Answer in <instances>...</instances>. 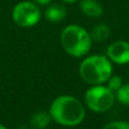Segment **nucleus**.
I'll list each match as a JSON object with an SVG mask.
<instances>
[{
	"mask_svg": "<svg viewBox=\"0 0 129 129\" xmlns=\"http://www.w3.org/2000/svg\"><path fill=\"white\" fill-rule=\"evenodd\" d=\"M79 76L89 85H101L108 82L112 75V63L107 56L93 54L80 62Z\"/></svg>",
	"mask_w": 129,
	"mask_h": 129,
	"instance_id": "obj_2",
	"label": "nucleus"
},
{
	"mask_svg": "<svg viewBox=\"0 0 129 129\" xmlns=\"http://www.w3.org/2000/svg\"><path fill=\"white\" fill-rule=\"evenodd\" d=\"M49 112L58 125L76 127L85 119V108L78 99L71 95H60L52 101Z\"/></svg>",
	"mask_w": 129,
	"mask_h": 129,
	"instance_id": "obj_1",
	"label": "nucleus"
},
{
	"mask_svg": "<svg viewBox=\"0 0 129 129\" xmlns=\"http://www.w3.org/2000/svg\"><path fill=\"white\" fill-rule=\"evenodd\" d=\"M102 129H129V122L125 120L120 121H113L108 125H105Z\"/></svg>",
	"mask_w": 129,
	"mask_h": 129,
	"instance_id": "obj_13",
	"label": "nucleus"
},
{
	"mask_svg": "<svg viewBox=\"0 0 129 129\" xmlns=\"http://www.w3.org/2000/svg\"><path fill=\"white\" fill-rule=\"evenodd\" d=\"M79 8L85 16L91 18H98L103 15V6L98 0H80Z\"/></svg>",
	"mask_w": 129,
	"mask_h": 129,
	"instance_id": "obj_7",
	"label": "nucleus"
},
{
	"mask_svg": "<svg viewBox=\"0 0 129 129\" xmlns=\"http://www.w3.org/2000/svg\"><path fill=\"white\" fill-rule=\"evenodd\" d=\"M44 16L49 22L59 23L63 20L67 16V9L63 5L60 4H52L45 9Z\"/></svg>",
	"mask_w": 129,
	"mask_h": 129,
	"instance_id": "obj_8",
	"label": "nucleus"
},
{
	"mask_svg": "<svg viewBox=\"0 0 129 129\" xmlns=\"http://www.w3.org/2000/svg\"><path fill=\"white\" fill-rule=\"evenodd\" d=\"M61 1H63V2H66V4H74V2H76V1H78V0H61Z\"/></svg>",
	"mask_w": 129,
	"mask_h": 129,
	"instance_id": "obj_15",
	"label": "nucleus"
},
{
	"mask_svg": "<svg viewBox=\"0 0 129 129\" xmlns=\"http://www.w3.org/2000/svg\"><path fill=\"white\" fill-rule=\"evenodd\" d=\"M89 34H91L92 40L96 41V42H104V41H107L110 38L111 29H110V27L107 24L100 23V24H96L92 28Z\"/></svg>",
	"mask_w": 129,
	"mask_h": 129,
	"instance_id": "obj_10",
	"label": "nucleus"
},
{
	"mask_svg": "<svg viewBox=\"0 0 129 129\" xmlns=\"http://www.w3.org/2000/svg\"><path fill=\"white\" fill-rule=\"evenodd\" d=\"M107 83H108V87H109L111 91H113V92L118 91V89L120 88V87L122 86V84H123L122 78H121L120 76H118V75H111Z\"/></svg>",
	"mask_w": 129,
	"mask_h": 129,
	"instance_id": "obj_12",
	"label": "nucleus"
},
{
	"mask_svg": "<svg viewBox=\"0 0 129 129\" xmlns=\"http://www.w3.org/2000/svg\"><path fill=\"white\" fill-rule=\"evenodd\" d=\"M33 1L38 5H41V6H47V5H49L50 2L52 1V0H33Z\"/></svg>",
	"mask_w": 129,
	"mask_h": 129,
	"instance_id": "obj_14",
	"label": "nucleus"
},
{
	"mask_svg": "<svg viewBox=\"0 0 129 129\" xmlns=\"http://www.w3.org/2000/svg\"><path fill=\"white\" fill-rule=\"evenodd\" d=\"M107 57L111 62L118 64L129 63V42L127 41H114L108 47Z\"/></svg>",
	"mask_w": 129,
	"mask_h": 129,
	"instance_id": "obj_6",
	"label": "nucleus"
},
{
	"mask_svg": "<svg viewBox=\"0 0 129 129\" xmlns=\"http://www.w3.org/2000/svg\"><path fill=\"white\" fill-rule=\"evenodd\" d=\"M116 99L123 105H129V83L122 84V86L116 91Z\"/></svg>",
	"mask_w": 129,
	"mask_h": 129,
	"instance_id": "obj_11",
	"label": "nucleus"
},
{
	"mask_svg": "<svg viewBox=\"0 0 129 129\" xmlns=\"http://www.w3.org/2000/svg\"><path fill=\"white\" fill-rule=\"evenodd\" d=\"M11 17L16 25L24 28L33 27L42 17L41 9L34 1H20L13 8Z\"/></svg>",
	"mask_w": 129,
	"mask_h": 129,
	"instance_id": "obj_5",
	"label": "nucleus"
},
{
	"mask_svg": "<svg viewBox=\"0 0 129 129\" xmlns=\"http://www.w3.org/2000/svg\"><path fill=\"white\" fill-rule=\"evenodd\" d=\"M116 100V94L108 86L93 85L86 91L84 101L86 107L93 112L102 113L109 111Z\"/></svg>",
	"mask_w": 129,
	"mask_h": 129,
	"instance_id": "obj_4",
	"label": "nucleus"
},
{
	"mask_svg": "<svg viewBox=\"0 0 129 129\" xmlns=\"http://www.w3.org/2000/svg\"><path fill=\"white\" fill-rule=\"evenodd\" d=\"M60 42L63 50L71 57L82 58L92 48L91 34L79 25H68L60 34Z\"/></svg>",
	"mask_w": 129,
	"mask_h": 129,
	"instance_id": "obj_3",
	"label": "nucleus"
},
{
	"mask_svg": "<svg viewBox=\"0 0 129 129\" xmlns=\"http://www.w3.org/2000/svg\"><path fill=\"white\" fill-rule=\"evenodd\" d=\"M0 129H8V128H6L4 125H1V123H0Z\"/></svg>",
	"mask_w": 129,
	"mask_h": 129,
	"instance_id": "obj_16",
	"label": "nucleus"
},
{
	"mask_svg": "<svg viewBox=\"0 0 129 129\" xmlns=\"http://www.w3.org/2000/svg\"><path fill=\"white\" fill-rule=\"evenodd\" d=\"M52 118L50 112L47 111H38L32 116L31 126L34 129H44L50 125Z\"/></svg>",
	"mask_w": 129,
	"mask_h": 129,
	"instance_id": "obj_9",
	"label": "nucleus"
}]
</instances>
